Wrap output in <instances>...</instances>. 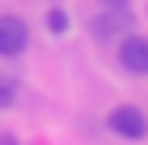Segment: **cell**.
I'll return each mask as SVG.
<instances>
[{
  "label": "cell",
  "mask_w": 148,
  "mask_h": 145,
  "mask_svg": "<svg viewBox=\"0 0 148 145\" xmlns=\"http://www.w3.org/2000/svg\"><path fill=\"white\" fill-rule=\"evenodd\" d=\"M94 40H116V36H127L134 33V11L130 7H105L101 14H94L87 22Z\"/></svg>",
  "instance_id": "6da1fadb"
},
{
  "label": "cell",
  "mask_w": 148,
  "mask_h": 145,
  "mask_svg": "<svg viewBox=\"0 0 148 145\" xmlns=\"http://www.w3.org/2000/svg\"><path fill=\"white\" fill-rule=\"evenodd\" d=\"M108 127L116 130L119 138H130V142H141L148 134V116L137 105H116L108 113Z\"/></svg>",
  "instance_id": "7a4b0ae2"
},
{
  "label": "cell",
  "mask_w": 148,
  "mask_h": 145,
  "mask_svg": "<svg viewBox=\"0 0 148 145\" xmlns=\"http://www.w3.org/2000/svg\"><path fill=\"white\" fill-rule=\"evenodd\" d=\"M29 47V26L18 14H0V58H18Z\"/></svg>",
  "instance_id": "3957f363"
},
{
  "label": "cell",
  "mask_w": 148,
  "mask_h": 145,
  "mask_svg": "<svg viewBox=\"0 0 148 145\" xmlns=\"http://www.w3.org/2000/svg\"><path fill=\"white\" fill-rule=\"evenodd\" d=\"M119 65L130 76H148V36L127 33L119 44Z\"/></svg>",
  "instance_id": "277c9868"
},
{
  "label": "cell",
  "mask_w": 148,
  "mask_h": 145,
  "mask_svg": "<svg viewBox=\"0 0 148 145\" xmlns=\"http://www.w3.org/2000/svg\"><path fill=\"white\" fill-rule=\"evenodd\" d=\"M43 26H47L51 36H65V33H69V14H65L62 7H51L47 18H43Z\"/></svg>",
  "instance_id": "5b68a950"
},
{
  "label": "cell",
  "mask_w": 148,
  "mask_h": 145,
  "mask_svg": "<svg viewBox=\"0 0 148 145\" xmlns=\"http://www.w3.org/2000/svg\"><path fill=\"white\" fill-rule=\"evenodd\" d=\"M7 105H14V87L0 80V109H7Z\"/></svg>",
  "instance_id": "8992f818"
},
{
  "label": "cell",
  "mask_w": 148,
  "mask_h": 145,
  "mask_svg": "<svg viewBox=\"0 0 148 145\" xmlns=\"http://www.w3.org/2000/svg\"><path fill=\"white\" fill-rule=\"evenodd\" d=\"M105 7H130V0H101Z\"/></svg>",
  "instance_id": "52a82bcc"
}]
</instances>
